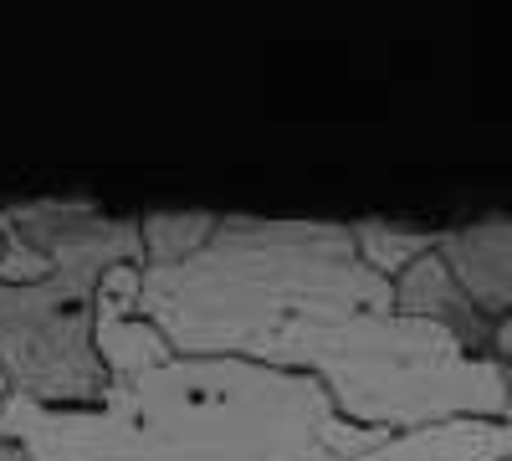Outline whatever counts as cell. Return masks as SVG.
Instances as JSON below:
<instances>
[{"mask_svg": "<svg viewBox=\"0 0 512 461\" xmlns=\"http://www.w3.org/2000/svg\"><path fill=\"white\" fill-rule=\"evenodd\" d=\"M6 395H11V385H6V374H0V405H6Z\"/></svg>", "mask_w": 512, "mask_h": 461, "instance_id": "12", "label": "cell"}, {"mask_svg": "<svg viewBox=\"0 0 512 461\" xmlns=\"http://www.w3.org/2000/svg\"><path fill=\"white\" fill-rule=\"evenodd\" d=\"M0 461H31V456H21L16 446H0Z\"/></svg>", "mask_w": 512, "mask_h": 461, "instance_id": "11", "label": "cell"}, {"mask_svg": "<svg viewBox=\"0 0 512 461\" xmlns=\"http://www.w3.org/2000/svg\"><path fill=\"white\" fill-rule=\"evenodd\" d=\"M441 262L472 298V308L497 328L512 313V221H472L441 231Z\"/></svg>", "mask_w": 512, "mask_h": 461, "instance_id": "5", "label": "cell"}, {"mask_svg": "<svg viewBox=\"0 0 512 461\" xmlns=\"http://www.w3.org/2000/svg\"><path fill=\"white\" fill-rule=\"evenodd\" d=\"M359 461H512V405L502 415H451L395 431Z\"/></svg>", "mask_w": 512, "mask_h": 461, "instance_id": "7", "label": "cell"}, {"mask_svg": "<svg viewBox=\"0 0 512 461\" xmlns=\"http://www.w3.org/2000/svg\"><path fill=\"white\" fill-rule=\"evenodd\" d=\"M354 246L364 267H374L384 282H395L410 262H420L425 251L441 246V231H420V226H400V221H349Z\"/></svg>", "mask_w": 512, "mask_h": 461, "instance_id": "8", "label": "cell"}, {"mask_svg": "<svg viewBox=\"0 0 512 461\" xmlns=\"http://www.w3.org/2000/svg\"><path fill=\"white\" fill-rule=\"evenodd\" d=\"M487 354H492L497 364H507V369H512V313L492 328V349H487Z\"/></svg>", "mask_w": 512, "mask_h": 461, "instance_id": "10", "label": "cell"}, {"mask_svg": "<svg viewBox=\"0 0 512 461\" xmlns=\"http://www.w3.org/2000/svg\"><path fill=\"white\" fill-rule=\"evenodd\" d=\"M221 216L210 211H149L139 216V241H144V267H175L216 236Z\"/></svg>", "mask_w": 512, "mask_h": 461, "instance_id": "9", "label": "cell"}, {"mask_svg": "<svg viewBox=\"0 0 512 461\" xmlns=\"http://www.w3.org/2000/svg\"><path fill=\"white\" fill-rule=\"evenodd\" d=\"M395 308L405 318H420L466 349V354H482L492 359V323L472 308V298L461 292V282L451 277V267L441 262V251H425L420 262H410L400 277H395Z\"/></svg>", "mask_w": 512, "mask_h": 461, "instance_id": "6", "label": "cell"}, {"mask_svg": "<svg viewBox=\"0 0 512 461\" xmlns=\"http://www.w3.org/2000/svg\"><path fill=\"white\" fill-rule=\"evenodd\" d=\"M384 436L344 421L318 380L210 354L108 380L98 405H0V441L31 461H359Z\"/></svg>", "mask_w": 512, "mask_h": 461, "instance_id": "2", "label": "cell"}, {"mask_svg": "<svg viewBox=\"0 0 512 461\" xmlns=\"http://www.w3.org/2000/svg\"><path fill=\"white\" fill-rule=\"evenodd\" d=\"M52 267L47 282H0V374L11 395L52 410L98 405L108 374L93 354V287L108 267L139 262V216H113L82 200H31L0 211Z\"/></svg>", "mask_w": 512, "mask_h": 461, "instance_id": "3", "label": "cell"}, {"mask_svg": "<svg viewBox=\"0 0 512 461\" xmlns=\"http://www.w3.org/2000/svg\"><path fill=\"white\" fill-rule=\"evenodd\" d=\"M139 277H144L139 262H123V267H108L93 287V354L108 380L144 374L175 354L164 344V333L139 318Z\"/></svg>", "mask_w": 512, "mask_h": 461, "instance_id": "4", "label": "cell"}, {"mask_svg": "<svg viewBox=\"0 0 512 461\" xmlns=\"http://www.w3.org/2000/svg\"><path fill=\"white\" fill-rule=\"evenodd\" d=\"M139 318L175 354L318 380L344 421L390 436L512 405V369L405 318L344 221L221 216L195 257L144 267Z\"/></svg>", "mask_w": 512, "mask_h": 461, "instance_id": "1", "label": "cell"}]
</instances>
